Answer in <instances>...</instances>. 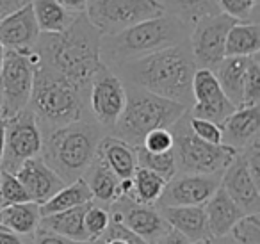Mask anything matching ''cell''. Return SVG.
Returning a JSON list of instances; mask_svg holds the SVG:
<instances>
[{"mask_svg": "<svg viewBox=\"0 0 260 244\" xmlns=\"http://www.w3.org/2000/svg\"><path fill=\"white\" fill-rule=\"evenodd\" d=\"M196 70L189 43H182L121 63L114 66L112 72L125 86L139 87L189 109L192 105V77Z\"/></svg>", "mask_w": 260, "mask_h": 244, "instance_id": "6da1fadb", "label": "cell"}, {"mask_svg": "<svg viewBox=\"0 0 260 244\" xmlns=\"http://www.w3.org/2000/svg\"><path fill=\"white\" fill-rule=\"evenodd\" d=\"M102 36L84 15L61 34H40L34 50L41 65L82 91H89L93 77L104 68L100 55Z\"/></svg>", "mask_w": 260, "mask_h": 244, "instance_id": "7a4b0ae2", "label": "cell"}, {"mask_svg": "<svg viewBox=\"0 0 260 244\" xmlns=\"http://www.w3.org/2000/svg\"><path fill=\"white\" fill-rule=\"evenodd\" d=\"M191 27L177 16L164 13L155 18L132 25L114 36H102L100 55L104 66L112 70L126 61L155 54L164 48L187 43Z\"/></svg>", "mask_w": 260, "mask_h": 244, "instance_id": "3957f363", "label": "cell"}, {"mask_svg": "<svg viewBox=\"0 0 260 244\" xmlns=\"http://www.w3.org/2000/svg\"><path fill=\"white\" fill-rule=\"evenodd\" d=\"M104 136V130L93 118H84L43 134L41 157L64 184H72L87 171Z\"/></svg>", "mask_w": 260, "mask_h": 244, "instance_id": "277c9868", "label": "cell"}, {"mask_svg": "<svg viewBox=\"0 0 260 244\" xmlns=\"http://www.w3.org/2000/svg\"><path fill=\"white\" fill-rule=\"evenodd\" d=\"M36 118L41 132L80 121L87 112V91L70 84L66 79L40 65L34 68L32 93L27 105Z\"/></svg>", "mask_w": 260, "mask_h": 244, "instance_id": "5b68a950", "label": "cell"}, {"mask_svg": "<svg viewBox=\"0 0 260 244\" xmlns=\"http://www.w3.org/2000/svg\"><path fill=\"white\" fill-rule=\"evenodd\" d=\"M125 87V109L116 125L111 129L109 136L116 137L130 146H141L145 137L152 130L171 129L187 112V107L177 104V102L160 98L145 89H139V87Z\"/></svg>", "mask_w": 260, "mask_h": 244, "instance_id": "8992f818", "label": "cell"}, {"mask_svg": "<svg viewBox=\"0 0 260 244\" xmlns=\"http://www.w3.org/2000/svg\"><path fill=\"white\" fill-rule=\"evenodd\" d=\"M177 173L191 175H223L239 151L224 144H210L198 139L189 130L187 112L171 127Z\"/></svg>", "mask_w": 260, "mask_h": 244, "instance_id": "52a82bcc", "label": "cell"}, {"mask_svg": "<svg viewBox=\"0 0 260 244\" xmlns=\"http://www.w3.org/2000/svg\"><path fill=\"white\" fill-rule=\"evenodd\" d=\"M164 13L160 0H87L84 16L100 36H114Z\"/></svg>", "mask_w": 260, "mask_h": 244, "instance_id": "ba28073f", "label": "cell"}, {"mask_svg": "<svg viewBox=\"0 0 260 244\" xmlns=\"http://www.w3.org/2000/svg\"><path fill=\"white\" fill-rule=\"evenodd\" d=\"M41 150L43 132L29 109H23L22 112L6 119V143L0 171L15 175L23 162L41 155Z\"/></svg>", "mask_w": 260, "mask_h": 244, "instance_id": "9c48e42d", "label": "cell"}, {"mask_svg": "<svg viewBox=\"0 0 260 244\" xmlns=\"http://www.w3.org/2000/svg\"><path fill=\"white\" fill-rule=\"evenodd\" d=\"M235 22L237 20L230 18L224 13H216L203 16L191 27L187 43L196 68L214 70L226 57L224 55L226 36Z\"/></svg>", "mask_w": 260, "mask_h": 244, "instance_id": "30bf717a", "label": "cell"}, {"mask_svg": "<svg viewBox=\"0 0 260 244\" xmlns=\"http://www.w3.org/2000/svg\"><path fill=\"white\" fill-rule=\"evenodd\" d=\"M126 102V87L118 75L107 66L93 77L87 91V109L91 118L98 123L102 130L111 132L121 116Z\"/></svg>", "mask_w": 260, "mask_h": 244, "instance_id": "8fae6325", "label": "cell"}, {"mask_svg": "<svg viewBox=\"0 0 260 244\" xmlns=\"http://www.w3.org/2000/svg\"><path fill=\"white\" fill-rule=\"evenodd\" d=\"M34 66L29 63L27 55L18 52L6 50V59L0 72V87H2V111L4 119L22 112L29 105L32 93Z\"/></svg>", "mask_w": 260, "mask_h": 244, "instance_id": "7c38bea8", "label": "cell"}, {"mask_svg": "<svg viewBox=\"0 0 260 244\" xmlns=\"http://www.w3.org/2000/svg\"><path fill=\"white\" fill-rule=\"evenodd\" d=\"M107 208L111 219L125 225L130 232H134L148 244H155L170 230V225L164 221L155 205H141L121 196Z\"/></svg>", "mask_w": 260, "mask_h": 244, "instance_id": "4fadbf2b", "label": "cell"}, {"mask_svg": "<svg viewBox=\"0 0 260 244\" xmlns=\"http://www.w3.org/2000/svg\"><path fill=\"white\" fill-rule=\"evenodd\" d=\"M221 186V175L177 173L166 182L155 207H203Z\"/></svg>", "mask_w": 260, "mask_h": 244, "instance_id": "5bb4252c", "label": "cell"}, {"mask_svg": "<svg viewBox=\"0 0 260 244\" xmlns=\"http://www.w3.org/2000/svg\"><path fill=\"white\" fill-rule=\"evenodd\" d=\"M189 114L221 125L232 112L234 104L223 93L212 70L198 68L192 77V105Z\"/></svg>", "mask_w": 260, "mask_h": 244, "instance_id": "9a60e30c", "label": "cell"}, {"mask_svg": "<svg viewBox=\"0 0 260 244\" xmlns=\"http://www.w3.org/2000/svg\"><path fill=\"white\" fill-rule=\"evenodd\" d=\"M40 34L30 2L0 18V45L9 52L23 55L32 52Z\"/></svg>", "mask_w": 260, "mask_h": 244, "instance_id": "2e32d148", "label": "cell"}, {"mask_svg": "<svg viewBox=\"0 0 260 244\" xmlns=\"http://www.w3.org/2000/svg\"><path fill=\"white\" fill-rule=\"evenodd\" d=\"M221 187L234 200V203L248 214H258L260 210V186L251 178L241 154L235 155L234 161L221 175Z\"/></svg>", "mask_w": 260, "mask_h": 244, "instance_id": "e0dca14e", "label": "cell"}, {"mask_svg": "<svg viewBox=\"0 0 260 244\" xmlns=\"http://www.w3.org/2000/svg\"><path fill=\"white\" fill-rule=\"evenodd\" d=\"M15 176L27 191L30 201L36 205H43L45 201H48L57 191H61L66 186L64 180L43 161L41 155L23 162L16 169Z\"/></svg>", "mask_w": 260, "mask_h": 244, "instance_id": "ac0fdd59", "label": "cell"}, {"mask_svg": "<svg viewBox=\"0 0 260 244\" xmlns=\"http://www.w3.org/2000/svg\"><path fill=\"white\" fill-rule=\"evenodd\" d=\"M260 137V105L237 107L221 123V144L241 151Z\"/></svg>", "mask_w": 260, "mask_h": 244, "instance_id": "d6986e66", "label": "cell"}, {"mask_svg": "<svg viewBox=\"0 0 260 244\" xmlns=\"http://www.w3.org/2000/svg\"><path fill=\"white\" fill-rule=\"evenodd\" d=\"M159 212L170 228L177 230L191 242L202 244L212 237L203 207H159Z\"/></svg>", "mask_w": 260, "mask_h": 244, "instance_id": "ffe728a7", "label": "cell"}, {"mask_svg": "<svg viewBox=\"0 0 260 244\" xmlns=\"http://www.w3.org/2000/svg\"><path fill=\"white\" fill-rule=\"evenodd\" d=\"M203 210H205L207 225H209V232L212 237L230 235L235 223L244 218V212L234 203V200L224 193L221 186L210 196V200L203 205Z\"/></svg>", "mask_w": 260, "mask_h": 244, "instance_id": "44dd1931", "label": "cell"}, {"mask_svg": "<svg viewBox=\"0 0 260 244\" xmlns=\"http://www.w3.org/2000/svg\"><path fill=\"white\" fill-rule=\"evenodd\" d=\"M96 157L118 176L119 180L132 178L134 171L138 169V157L136 148L116 137L105 134L100 139L96 148Z\"/></svg>", "mask_w": 260, "mask_h": 244, "instance_id": "7402d4cb", "label": "cell"}, {"mask_svg": "<svg viewBox=\"0 0 260 244\" xmlns=\"http://www.w3.org/2000/svg\"><path fill=\"white\" fill-rule=\"evenodd\" d=\"M87 207H89V203L82 205V207L70 208V210L57 212V214L45 216V218L40 219L38 230L57 233V235L75 240V242H89L86 230H84V214H86Z\"/></svg>", "mask_w": 260, "mask_h": 244, "instance_id": "603a6c76", "label": "cell"}, {"mask_svg": "<svg viewBox=\"0 0 260 244\" xmlns=\"http://www.w3.org/2000/svg\"><path fill=\"white\" fill-rule=\"evenodd\" d=\"M82 178L89 187L94 203L109 207L119 198V178L98 157H94Z\"/></svg>", "mask_w": 260, "mask_h": 244, "instance_id": "cb8c5ba5", "label": "cell"}, {"mask_svg": "<svg viewBox=\"0 0 260 244\" xmlns=\"http://www.w3.org/2000/svg\"><path fill=\"white\" fill-rule=\"evenodd\" d=\"M248 65L249 57H224L212 70L223 93L234 104L235 109L242 105V87H244Z\"/></svg>", "mask_w": 260, "mask_h": 244, "instance_id": "d4e9b609", "label": "cell"}, {"mask_svg": "<svg viewBox=\"0 0 260 244\" xmlns=\"http://www.w3.org/2000/svg\"><path fill=\"white\" fill-rule=\"evenodd\" d=\"M40 205L32 201L9 205L0 208V228L20 237H34L40 226Z\"/></svg>", "mask_w": 260, "mask_h": 244, "instance_id": "484cf974", "label": "cell"}, {"mask_svg": "<svg viewBox=\"0 0 260 244\" xmlns=\"http://www.w3.org/2000/svg\"><path fill=\"white\" fill-rule=\"evenodd\" d=\"M34 18L41 34H61L79 18V15L70 13L57 0H30Z\"/></svg>", "mask_w": 260, "mask_h": 244, "instance_id": "4316f807", "label": "cell"}, {"mask_svg": "<svg viewBox=\"0 0 260 244\" xmlns=\"http://www.w3.org/2000/svg\"><path fill=\"white\" fill-rule=\"evenodd\" d=\"M260 52V25L255 22H235L228 30L224 55L251 57Z\"/></svg>", "mask_w": 260, "mask_h": 244, "instance_id": "83f0119b", "label": "cell"}, {"mask_svg": "<svg viewBox=\"0 0 260 244\" xmlns=\"http://www.w3.org/2000/svg\"><path fill=\"white\" fill-rule=\"evenodd\" d=\"M91 201H93V196H91L89 187L84 182V178H79L72 184H66L50 200L40 205V214L41 218H45V216L57 214V212L70 210V208L82 207V205H87Z\"/></svg>", "mask_w": 260, "mask_h": 244, "instance_id": "f1b7e54d", "label": "cell"}, {"mask_svg": "<svg viewBox=\"0 0 260 244\" xmlns=\"http://www.w3.org/2000/svg\"><path fill=\"white\" fill-rule=\"evenodd\" d=\"M166 182L168 180L162 178L159 173L138 166L132 175V189L126 194V198L141 205H157Z\"/></svg>", "mask_w": 260, "mask_h": 244, "instance_id": "f546056e", "label": "cell"}, {"mask_svg": "<svg viewBox=\"0 0 260 244\" xmlns=\"http://www.w3.org/2000/svg\"><path fill=\"white\" fill-rule=\"evenodd\" d=\"M164 11L177 16L185 25L192 27L203 16L221 13L217 0H160Z\"/></svg>", "mask_w": 260, "mask_h": 244, "instance_id": "4dcf8cb0", "label": "cell"}, {"mask_svg": "<svg viewBox=\"0 0 260 244\" xmlns=\"http://www.w3.org/2000/svg\"><path fill=\"white\" fill-rule=\"evenodd\" d=\"M136 157H138V166L159 173L162 178L170 180L177 175V161H175L173 150L164 151V154H150L145 148L138 146Z\"/></svg>", "mask_w": 260, "mask_h": 244, "instance_id": "1f68e13d", "label": "cell"}, {"mask_svg": "<svg viewBox=\"0 0 260 244\" xmlns=\"http://www.w3.org/2000/svg\"><path fill=\"white\" fill-rule=\"evenodd\" d=\"M258 4L260 0H217L219 11L237 22L258 23Z\"/></svg>", "mask_w": 260, "mask_h": 244, "instance_id": "d6a6232c", "label": "cell"}, {"mask_svg": "<svg viewBox=\"0 0 260 244\" xmlns=\"http://www.w3.org/2000/svg\"><path fill=\"white\" fill-rule=\"evenodd\" d=\"M109 223H111L109 208L91 201L86 214H84V230H86V233H87V240L102 239L105 230H107Z\"/></svg>", "mask_w": 260, "mask_h": 244, "instance_id": "836d02e7", "label": "cell"}, {"mask_svg": "<svg viewBox=\"0 0 260 244\" xmlns=\"http://www.w3.org/2000/svg\"><path fill=\"white\" fill-rule=\"evenodd\" d=\"M30 201L27 191L13 173L0 171V208Z\"/></svg>", "mask_w": 260, "mask_h": 244, "instance_id": "e575fe53", "label": "cell"}, {"mask_svg": "<svg viewBox=\"0 0 260 244\" xmlns=\"http://www.w3.org/2000/svg\"><path fill=\"white\" fill-rule=\"evenodd\" d=\"M260 105V61L258 54L249 57L248 72H246L244 87H242V105Z\"/></svg>", "mask_w": 260, "mask_h": 244, "instance_id": "d590c367", "label": "cell"}, {"mask_svg": "<svg viewBox=\"0 0 260 244\" xmlns=\"http://www.w3.org/2000/svg\"><path fill=\"white\" fill-rule=\"evenodd\" d=\"M230 237L235 244H260V218L248 214L241 218L232 228Z\"/></svg>", "mask_w": 260, "mask_h": 244, "instance_id": "8d00e7d4", "label": "cell"}, {"mask_svg": "<svg viewBox=\"0 0 260 244\" xmlns=\"http://www.w3.org/2000/svg\"><path fill=\"white\" fill-rule=\"evenodd\" d=\"M187 125L189 130L194 134L198 139L210 144H221V125H216L212 121H207L202 118H194L187 111Z\"/></svg>", "mask_w": 260, "mask_h": 244, "instance_id": "74e56055", "label": "cell"}, {"mask_svg": "<svg viewBox=\"0 0 260 244\" xmlns=\"http://www.w3.org/2000/svg\"><path fill=\"white\" fill-rule=\"evenodd\" d=\"M141 148H145L150 154H164V151L173 150V134H171L170 129L152 130L145 137Z\"/></svg>", "mask_w": 260, "mask_h": 244, "instance_id": "f35d334b", "label": "cell"}, {"mask_svg": "<svg viewBox=\"0 0 260 244\" xmlns=\"http://www.w3.org/2000/svg\"><path fill=\"white\" fill-rule=\"evenodd\" d=\"M102 239H118V240H123V242H126V244H148V242H145L141 237L136 235L134 232H130L125 225L114 221V219H111V223H109L107 230H105V233H104Z\"/></svg>", "mask_w": 260, "mask_h": 244, "instance_id": "ab89813d", "label": "cell"}, {"mask_svg": "<svg viewBox=\"0 0 260 244\" xmlns=\"http://www.w3.org/2000/svg\"><path fill=\"white\" fill-rule=\"evenodd\" d=\"M34 242L32 244H84V242H75V240H70L66 237H61L57 233L45 232V230H38L34 233Z\"/></svg>", "mask_w": 260, "mask_h": 244, "instance_id": "60d3db41", "label": "cell"}, {"mask_svg": "<svg viewBox=\"0 0 260 244\" xmlns=\"http://www.w3.org/2000/svg\"><path fill=\"white\" fill-rule=\"evenodd\" d=\"M155 244H194V242H191L189 239H185V237L182 235V233H178L177 230L170 228Z\"/></svg>", "mask_w": 260, "mask_h": 244, "instance_id": "b9f144b4", "label": "cell"}, {"mask_svg": "<svg viewBox=\"0 0 260 244\" xmlns=\"http://www.w3.org/2000/svg\"><path fill=\"white\" fill-rule=\"evenodd\" d=\"M29 2L30 0H0V16L9 15V13L23 8V6L29 4Z\"/></svg>", "mask_w": 260, "mask_h": 244, "instance_id": "7bdbcfd3", "label": "cell"}, {"mask_svg": "<svg viewBox=\"0 0 260 244\" xmlns=\"http://www.w3.org/2000/svg\"><path fill=\"white\" fill-rule=\"evenodd\" d=\"M57 2L66 9V11L75 13V15H84L87 0H57Z\"/></svg>", "mask_w": 260, "mask_h": 244, "instance_id": "ee69618b", "label": "cell"}, {"mask_svg": "<svg viewBox=\"0 0 260 244\" xmlns=\"http://www.w3.org/2000/svg\"><path fill=\"white\" fill-rule=\"evenodd\" d=\"M0 244H25V242H23L22 237L16 235V233L0 228Z\"/></svg>", "mask_w": 260, "mask_h": 244, "instance_id": "f6af8a7d", "label": "cell"}, {"mask_svg": "<svg viewBox=\"0 0 260 244\" xmlns=\"http://www.w3.org/2000/svg\"><path fill=\"white\" fill-rule=\"evenodd\" d=\"M4 143H6V119L0 116V162L4 155Z\"/></svg>", "mask_w": 260, "mask_h": 244, "instance_id": "bcb514c9", "label": "cell"}, {"mask_svg": "<svg viewBox=\"0 0 260 244\" xmlns=\"http://www.w3.org/2000/svg\"><path fill=\"white\" fill-rule=\"evenodd\" d=\"M202 244H235V242L232 240L230 235H226V237H210V239H207Z\"/></svg>", "mask_w": 260, "mask_h": 244, "instance_id": "7dc6e473", "label": "cell"}, {"mask_svg": "<svg viewBox=\"0 0 260 244\" xmlns=\"http://www.w3.org/2000/svg\"><path fill=\"white\" fill-rule=\"evenodd\" d=\"M4 59H6V48L0 45V72H2V66H4Z\"/></svg>", "mask_w": 260, "mask_h": 244, "instance_id": "c3c4849f", "label": "cell"}, {"mask_svg": "<svg viewBox=\"0 0 260 244\" xmlns=\"http://www.w3.org/2000/svg\"><path fill=\"white\" fill-rule=\"evenodd\" d=\"M104 244H126V242L118 240V239H104Z\"/></svg>", "mask_w": 260, "mask_h": 244, "instance_id": "681fc988", "label": "cell"}, {"mask_svg": "<svg viewBox=\"0 0 260 244\" xmlns=\"http://www.w3.org/2000/svg\"><path fill=\"white\" fill-rule=\"evenodd\" d=\"M84 244H104V239H98V240H89V242H84Z\"/></svg>", "mask_w": 260, "mask_h": 244, "instance_id": "f907efd6", "label": "cell"}, {"mask_svg": "<svg viewBox=\"0 0 260 244\" xmlns=\"http://www.w3.org/2000/svg\"><path fill=\"white\" fill-rule=\"evenodd\" d=\"M0 111H2V87H0Z\"/></svg>", "mask_w": 260, "mask_h": 244, "instance_id": "816d5d0a", "label": "cell"}, {"mask_svg": "<svg viewBox=\"0 0 260 244\" xmlns=\"http://www.w3.org/2000/svg\"><path fill=\"white\" fill-rule=\"evenodd\" d=\"M0 18H2V16H0Z\"/></svg>", "mask_w": 260, "mask_h": 244, "instance_id": "f5cc1de1", "label": "cell"}]
</instances>
